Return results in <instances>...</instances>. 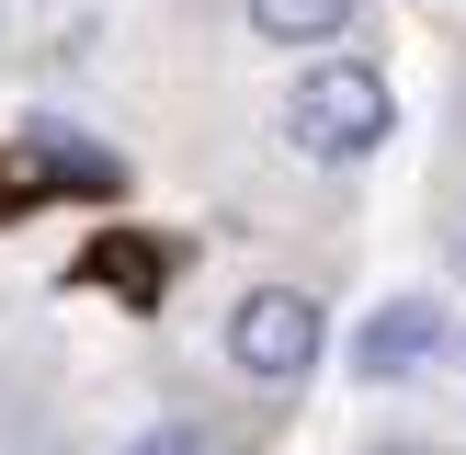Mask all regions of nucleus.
I'll list each match as a JSON object with an SVG mask.
<instances>
[{"mask_svg":"<svg viewBox=\"0 0 466 455\" xmlns=\"http://www.w3.org/2000/svg\"><path fill=\"white\" fill-rule=\"evenodd\" d=\"M23 159L46 171V194H91V205H114V194H126V159H114L103 136H68V126H23Z\"/></svg>","mask_w":466,"mask_h":455,"instance_id":"nucleus-4","label":"nucleus"},{"mask_svg":"<svg viewBox=\"0 0 466 455\" xmlns=\"http://www.w3.org/2000/svg\"><path fill=\"white\" fill-rule=\"evenodd\" d=\"M23 171H35V159H0V217H23V205L46 194V182H23Z\"/></svg>","mask_w":466,"mask_h":455,"instance_id":"nucleus-7","label":"nucleus"},{"mask_svg":"<svg viewBox=\"0 0 466 455\" xmlns=\"http://www.w3.org/2000/svg\"><path fill=\"white\" fill-rule=\"evenodd\" d=\"M421 364H444V308H432V296H387V308L353 318V376L364 387H399V376H421Z\"/></svg>","mask_w":466,"mask_h":455,"instance_id":"nucleus-3","label":"nucleus"},{"mask_svg":"<svg viewBox=\"0 0 466 455\" xmlns=\"http://www.w3.org/2000/svg\"><path fill=\"white\" fill-rule=\"evenodd\" d=\"M217 353H228V376H239V387L285 399V387H308L319 364H330V318H319L308 285H239V296H228Z\"/></svg>","mask_w":466,"mask_h":455,"instance_id":"nucleus-2","label":"nucleus"},{"mask_svg":"<svg viewBox=\"0 0 466 455\" xmlns=\"http://www.w3.org/2000/svg\"><path fill=\"white\" fill-rule=\"evenodd\" d=\"M387 126H399V80H387L376 57H319L308 80L285 91V148L319 159V171H353V159L387 148Z\"/></svg>","mask_w":466,"mask_h":455,"instance_id":"nucleus-1","label":"nucleus"},{"mask_svg":"<svg viewBox=\"0 0 466 455\" xmlns=\"http://www.w3.org/2000/svg\"><path fill=\"white\" fill-rule=\"evenodd\" d=\"M353 12L364 0H239V23L262 46H308V57H330V46L353 35Z\"/></svg>","mask_w":466,"mask_h":455,"instance_id":"nucleus-5","label":"nucleus"},{"mask_svg":"<svg viewBox=\"0 0 466 455\" xmlns=\"http://www.w3.org/2000/svg\"><path fill=\"white\" fill-rule=\"evenodd\" d=\"M126 455H228V432H217V421H148Z\"/></svg>","mask_w":466,"mask_h":455,"instance_id":"nucleus-6","label":"nucleus"}]
</instances>
